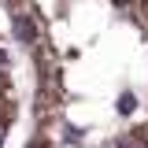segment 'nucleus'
<instances>
[{"instance_id": "1", "label": "nucleus", "mask_w": 148, "mask_h": 148, "mask_svg": "<svg viewBox=\"0 0 148 148\" xmlns=\"http://www.w3.org/2000/svg\"><path fill=\"white\" fill-rule=\"evenodd\" d=\"M34 67L18 148H148V0H8Z\"/></svg>"}, {"instance_id": "2", "label": "nucleus", "mask_w": 148, "mask_h": 148, "mask_svg": "<svg viewBox=\"0 0 148 148\" xmlns=\"http://www.w3.org/2000/svg\"><path fill=\"white\" fill-rule=\"evenodd\" d=\"M22 111V96H18V74H15V56H11V41L0 26V148L11 145V130Z\"/></svg>"}, {"instance_id": "3", "label": "nucleus", "mask_w": 148, "mask_h": 148, "mask_svg": "<svg viewBox=\"0 0 148 148\" xmlns=\"http://www.w3.org/2000/svg\"><path fill=\"white\" fill-rule=\"evenodd\" d=\"M0 4H8V0H0Z\"/></svg>"}]
</instances>
